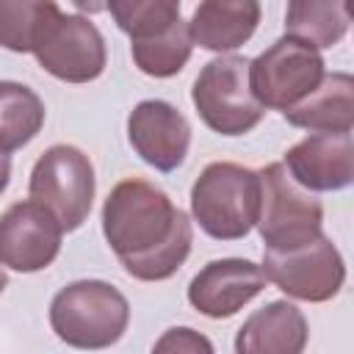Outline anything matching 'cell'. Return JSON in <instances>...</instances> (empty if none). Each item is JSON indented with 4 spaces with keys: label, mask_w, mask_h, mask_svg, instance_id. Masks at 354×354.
I'll return each instance as SVG.
<instances>
[{
    "label": "cell",
    "mask_w": 354,
    "mask_h": 354,
    "mask_svg": "<svg viewBox=\"0 0 354 354\" xmlns=\"http://www.w3.org/2000/svg\"><path fill=\"white\" fill-rule=\"evenodd\" d=\"M102 235L122 268L141 282H163L191 254L194 230L166 191L130 177L111 188L102 205Z\"/></svg>",
    "instance_id": "cell-1"
},
{
    "label": "cell",
    "mask_w": 354,
    "mask_h": 354,
    "mask_svg": "<svg viewBox=\"0 0 354 354\" xmlns=\"http://www.w3.org/2000/svg\"><path fill=\"white\" fill-rule=\"evenodd\" d=\"M194 221L216 241H238L260 216V174L241 163L216 160L191 185Z\"/></svg>",
    "instance_id": "cell-2"
},
{
    "label": "cell",
    "mask_w": 354,
    "mask_h": 354,
    "mask_svg": "<svg viewBox=\"0 0 354 354\" xmlns=\"http://www.w3.org/2000/svg\"><path fill=\"white\" fill-rule=\"evenodd\" d=\"M130 324V304L119 288L102 279H77L50 301V326L66 346L108 348Z\"/></svg>",
    "instance_id": "cell-3"
},
{
    "label": "cell",
    "mask_w": 354,
    "mask_h": 354,
    "mask_svg": "<svg viewBox=\"0 0 354 354\" xmlns=\"http://www.w3.org/2000/svg\"><path fill=\"white\" fill-rule=\"evenodd\" d=\"M191 102L199 119L218 136H243L266 116L263 102L249 86V58L218 55L194 80Z\"/></svg>",
    "instance_id": "cell-4"
},
{
    "label": "cell",
    "mask_w": 354,
    "mask_h": 354,
    "mask_svg": "<svg viewBox=\"0 0 354 354\" xmlns=\"http://www.w3.org/2000/svg\"><path fill=\"white\" fill-rule=\"evenodd\" d=\"M94 166L88 155L72 144H53L39 155L30 171L28 194L33 202L44 205L64 232L77 230L94 202Z\"/></svg>",
    "instance_id": "cell-5"
},
{
    "label": "cell",
    "mask_w": 354,
    "mask_h": 354,
    "mask_svg": "<svg viewBox=\"0 0 354 354\" xmlns=\"http://www.w3.org/2000/svg\"><path fill=\"white\" fill-rule=\"evenodd\" d=\"M260 174V216L257 230L266 249H293L321 235L324 207L301 188L285 163H268Z\"/></svg>",
    "instance_id": "cell-6"
},
{
    "label": "cell",
    "mask_w": 354,
    "mask_h": 354,
    "mask_svg": "<svg viewBox=\"0 0 354 354\" xmlns=\"http://www.w3.org/2000/svg\"><path fill=\"white\" fill-rule=\"evenodd\" d=\"M260 268L282 293L313 304L329 301L346 282L343 254L324 232L293 249H266Z\"/></svg>",
    "instance_id": "cell-7"
},
{
    "label": "cell",
    "mask_w": 354,
    "mask_h": 354,
    "mask_svg": "<svg viewBox=\"0 0 354 354\" xmlns=\"http://www.w3.org/2000/svg\"><path fill=\"white\" fill-rule=\"evenodd\" d=\"M324 77V58L315 47L282 36L249 61V86L263 108L285 111L307 97Z\"/></svg>",
    "instance_id": "cell-8"
},
{
    "label": "cell",
    "mask_w": 354,
    "mask_h": 354,
    "mask_svg": "<svg viewBox=\"0 0 354 354\" xmlns=\"http://www.w3.org/2000/svg\"><path fill=\"white\" fill-rule=\"evenodd\" d=\"M44 72L64 83H91L105 72L108 50L100 28L80 14H55L30 50Z\"/></svg>",
    "instance_id": "cell-9"
},
{
    "label": "cell",
    "mask_w": 354,
    "mask_h": 354,
    "mask_svg": "<svg viewBox=\"0 0 354 354\" xmlns=\"http://www.w3.org/2000/svg\"><path fill=\"white\" fill-rule=\"evenodd\" d=\"M64 227L39 202L25 199L0 216V263L19 274L47 268L61 252Z\"/></svg>",
    "instance_id": "cell-10"
},
{
    "label": "cell",
    "mask_w": 354,
    "mask_h": 354,
    "mask_svg": "<svg viewBox=\"0 0 354 354\" xmlns=\"http://www.w3.org/2000/svg\"><path fill=\"white\" fill-rule=\"evenodd\" d=\"M127 138L144 163L158 171H174L188 155L191 124L171 102L141 100L127 116Z\"/></svg>",
    "instance_id": "cell-11"
},
{
    "label": "cell",
    "mask_w": 354,
    "mask_h": 354,
    "mask_svg": "<svg viewBox=\"0 0 354 354\" xmlns=\"http://www.w3.org/2000/svg\"><path fill=\"white\" fill-rule=\"evenodd\" d=\"M266 274L257 263L243 257L210 260L188 285V301L207 318H230L249 304L263 288Z\"/></svg>",
    "instance_id": "cell-12"
},
{
    "label": "cell",
    "mask_w": 354,
    "mask_h": 354,
    "mask_svg": "<svg viewBox=\"0 0 354 354\" xmlns=\"http://www.w3.org/2000/svg\"><path fill=\"white\" fill-rule=\"evenodd\" d=\"M282 163L307 191H343L354 180L351 133H310L285 152Z\"/></svg>",
    "instance_id": "cell-13"
},
{
    "label": "cell",
    "mask_w": 354,
    "mask_h": 354,
    "mask_svg": "<svg viewBox=\"0 0 354 354\" xmlns=\"http://www.w3.org/2000/svg\"><path fill=\"white\" fill-rule=\"evenodd\" d=\"M310 337L304 313L290 301H268L254 310L235 335L238 354H299Z\"/></svg>",
    "instance_id": "cell-14"
},
{
    "label": "cell",
    "mask_w": 354,
    "mask_h": 354,
    "mask_svg": "<svg viewBox=\"0 0 354 354\" xmlns=\"http://www.w3.org/2000/svg\"><path fill=\"white\" fill-rule=\"evenodd\" d=\"M260 25L257 0H202L188 22L194 44L210 53L243 47Z\"/></svg>",
    "instance_id": "cell-15"
},
{
    "label": "cell",
    "mask_w": 354,
    "mask_h": 354,
    "mask_svg": "<svg viewBox=\"0 0 354 354\" xmlns=\"http://www.w3.org/2000/svg\"><path fill=\"white\" fill-rule=\"evenodd\" d=\"M285 122L310 133H351L354 124V77L348 72H332L301 97L296 105L282 111Z\"/></svg>",
    "instance_id": "cell-16"
},
{
    "label": "cell",
    "mask_w": 354,
    "mask_h": 354,
    "mask_svg": "<svg viewBox=\"0 0 354 354\" xmlns=\"http://www.w3.org/2000/svg\"><path fill=\"white\" fill-rule=\"evenodd\" d=\"M351 25L348 0H288L285 36H293L315 50L335 47Z\"/></svg>",
    "instance_id": "cell-17"
},
{
    "label": "cell",
    "mask_w": 354,
    "mask_h": 354,
    "mask_svg": "<svg viewBox=\"0 0 354 354\" xmlns=\"http://www.w3.org/2000/svg\"><path fill=\"white\" fill-rule=\"evenodd\" d=\"M44 124L41 97L17 80H0V152H17Z\"/></svg>",
    "instance_id": "cell-18"
},
{
    "label": "cell",
    "mask_w": 354,
    "mask_h": 354,
    "mask_svg": "<svg viewBox=\"0 0 354 354\" xmlns=\"http://www.w3.org/2000/svg\"><path fill=\"white\" fill-rule=\"evenodd\" d=\"M191 50H194V39H191L188 22H183V19H177L163 33H155L147 39H130L133 64L149 77L177 75L188 64Z\"/></svg>",
    "instance_id": "cell-19"
},
{
    "label": "cell",
    "mask_w": 354,
    "mask_h": 354,
    "mask_svg": "<svg viewBox=\"0 0 354 354\" xmlns=\"http://www.w3.org/2000/svg\"><path fill=\"white\" fill-rule=\"evenodd\" d=\"M58 11L55 0H0V47L30 53Z\"/></svg>",
    "instance_id": "cell-20"
},
{
    "label": "cell",
    "mask_w": 354,
    "mask_h": 354,
    "mask_svg": "<svg viewBox=\"0 0 354 354\" xmlns=\"http://www.w3.org/2000/svg\"><path fill=\"white\" fill-rule=\"evenodd\" d=\"M105 8L130 39L163 33L180 19V0H108Z\"/></svg>",
    "instance_id": "cell-21"
},
{
    "label": "cell",
    "mask_w": 354,
    "mask_h": 354,
    "mask_svg": "<svg viewBox=\"0 0 354 354\" xmlns=\"http://www.w3.org/2000/svg\"><path fill=\"white\" fill-rule=\"evenodd\" d=\"M152 348L155 351H171V354H199V351L210 354L213 343L191 326H171V329L163 332V337Z\"/></svg>",
    "instance_id": "cell-22"
},
{
    "label": "cell",
    "mask_w": 354,
    "mask_h": 354,
    "mask_svg": "<svg viewBox=\"0 0 354 354\" xmlns=\"http://www.w3.org/2000/svg\"><path fill=\"white\" fill-rule=\"evenodd\" d=\"M105 3L108 0H72V6L80 8L83 14H100V11H105Z\"/></svg>",
    "instance_id": "cell-23"
},
{
    "label": "cell",
    "mask_w": 354,
    "mask_h": 354,
    "mask_svg": "<svg viewBox=\"0 0 354 354\" xmlns=\"http://www.w3.org/2000/svg\"><path fill=\"white\" fill-rule=\"evenodd\" d=\"M8 180H11V158L6 152H0V194L6 191Z\"/></svg>",
    "instance_id": "cell-24"
},
{
    "label": "cell",
    "mask_w": 354,
    "mask_h": 354,
    "mask_svg": "<svg viewBox=\"0 0 354 354\" xmlns=\"http://www.w3.org/2000/svg\"><path fill=\"white\" fill-rule=\"evenodd\" d=\"M6 285H8V274H6V266L0 263V293L6 290Z\"/></svg>",
    "instance_id": "cell-25"
}]
</instances>
